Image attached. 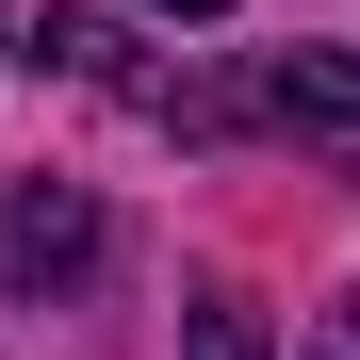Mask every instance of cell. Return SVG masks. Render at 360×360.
<instances>
[{
	"label": "cell",
	"instance_id": "3957f363",
	"mask_svg": "<svg viewBox=\"0 0 360 360\" xmlns=\"http://www.w3.org/2000/svg\"><path fill=\"white\" fill-rule=\"evenodd\" d=\"M180 360H262V311H246V295H197V328H180Z\"/></svg>",
	"mask_w": 360,
	"mask_h": 360
},
{
	"label": "cell",
	"instance_id": "6da1fadb",
	"mask_svg": "<svg viewBox=\"0 0 360 360\" xmlns=\"http://www.w3.org/2000/svg\"><path fill=\"white\" fill-rule=\"evenodd\" d=\"M164 131H278L311 164H360V66L344 49H262L246 82H148Z\"/></svg>",
	"mask_w": 360,
	"mask_h": 360
},
{
	"label": "cell",
	"instance_id": "5b68a950",
	"mask_svg": "<svg viewBox=\"0 0 360 360\" xmlns=\"http://www.w3.org/2000/svg\"><path fill=\"white\" fill-rule=\"evenodd\" d=\"M344 360H360V311H344Z\"/></svg>",
	"mask_w": 360,
	"mask_h": 360
},
{
	"label": "cell",
	"instance_id": "7a4b0ae2",
	"mask_svg": "<svg viewBox=\"0 0 360 360\" xmlns=\"http://www.w3.org/2000/svg\"><path fill=\"white\" fill-rule=\"evenodd\" d=\"M98 262H115V213L82 197V180H49V164L0 180V295H82Z\"/></svg>",
	"mask_w": 360,
	"mask_h": 360
},
{
	"label": "cell",
	"instance_id": "277c9868",
	"mask_svg": "<svg viewBox=\"0 0 360 360\" xmlns=\"http://www.w3.org/2000/svg\"><path fill=\"white\" fill-rule=\"evenodd\" d=\"M148 17H229V0H148Z\"/></svg>",
	"mask_w": 360,
	"mask_h": 360
}]
</instances>
